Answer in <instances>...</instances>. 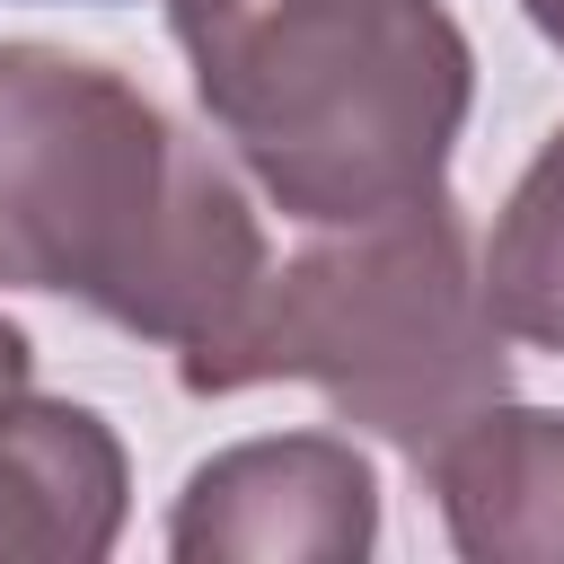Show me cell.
Returning a JSON list of instances; mask_svg holds the SVG:
<instances>
[{
	"label": "cell",
	"mask_w": 564,
	"mask_h": 564,
	"mask_svg": "<svg viewBox=\"0 0 564 564\" xmlns=\"http://www.w3.org/2000/svg\"><path fill=\"white\" fill-rule=\"evenodd\" d=\"M26 379H35V344H26L18 317H0V397H18Z\"/></svg>",
	"instance_id": "cell-8"
},
{
	"label": "cell",
	"mask_w": 564,
	"mask_h": 564,
	"mask_svg": "<svg viewBox=\"0 0 564 564\" xmlns=\"http://www.w3.org/2000/svg\"><path fill=\"white\" fill-rule=\"evenodd\" d=\"M264 264L238 176L141 79L62 44H0V291H53L194 352Z\"/></svg>",
	"instance_id": "cell-1"
},
{
	"label": "cell",
	"mask_w": 564,
	"mask_h": 564,
	"mask_svg": "<svg viewBox=\"0 0 564 564\" xmlns=\"http://www.w3.org/2000/svg\"><path fill=\"white\" fill-rule=\"evenodd\" d=\"M379 546V476L344 432H264L203 458L167 511V555L256 564H352Z\"/></svg>",
	"instance_id": "cell-4"
},
{
	"label": "cell",
	"mask_w": 564,
	"mask_h": 564,
	"mask_svg": "<svg viewBox=\"0 0 564 564\" xmlns=\"http://www.w3.org/2000/svg\"><path fill=\"white\" fill-rule=\"evenodd\" d=\"M520 9H529V26H538L555 53H564V0H520Z\"/></svg>",
	"instance_id": "cell-9"
},
{
	"label": "cell",
	"mask_w": 564,
	"mask_h": 564,
	"mask_svg": "<svg viewBox=\"0 0 564 564\" xmlns=\"http://www.w3.org/2000/svg\"><path fill=\"white\" fill-rule=\"evenodd\" d=\"M502 317L485 300V264L467 238V212L441 194L397 203L379 220L317 229L282 264L256 273L247 308L176 352V379L194 397H238L264 379L317 388L344 423L379 432L414 467L511 397Z\"/></svg>",
	"instance_id": "cell-3"
},
{
	"label": "cell",
	"mask_w": 564,
	"mask_h": 564,
	"mask_svg": "<svg viewBox=\"0 0 564 564\" xmlns=\"http://www.w3.org/2000/svg\"><path fill=\"white\" fill-rule=\"evenodd\" d=\"M476 264H485V300H494L502 335L564 352V123L520 167V185H511Z\"/></svg>",
	"instance_id": "cell-7"
},
{
	"label": "cell",
	"mask_w": 564,
	"mask_h": 564,
	"mask_svg": "<svg viewBox=\"0 0 564 564\" xmlns=\"http://www.w3.org/2000/svg\"><path fill=\"white\" fill-rule=\"evenodd\" d=\"M423 476L467 564H564V414L502 397L458 423Z\"/></svg>",
	"instance_id": "cell-6"
},
{
	"label": "cell",
	"mask_w": 564,
	"mask_h": 564,
	"mask_svg": "<svg viewBox=\"0 0 564 564\" xmlns=\"http://www.w3.org/2000/svg\"><path fill=\"white\" fill-rule=\"evenodd\" d=\"M167 26L282 220L344 229L449 185L476 44L441 0H167Z\"/></svg>",
	"instance_id": "cell-2"
},
{
	"label": "cell",
	"mask_w": 564,
	"mask_h": 564,
	"mask_svg": "<svg viewBox=\"0 0 564 564\" xmlns=\"http://www.w3.org/2000/svg\"><path fill=\"white\" fill-rule=\"evenodd\" d=\"M132 502L123 441L97 405L70 397H0V564L44 555V564H88L115 555Z\"/></svg>",
	"instance_id": "cell-5"
}]
</instances>
